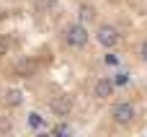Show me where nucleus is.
Here are the masks:
<instances>
[{"mask_svg": "<svg viewBox=\"0 0 147 137\" xmlns=\"http://www.w3.org/2000/svg\"><path fill=\"white\" fill-rule=\"evenodd\" d=\"M65 41L70 44V47H85V41H88V31H85V26L78 21V23H70L67 28H65Z\"/></svg>", "mask_w": 147, "mask_h": 137, "instance_id": "1", "label": "nucleus"}, {"mask_svg": "<svg viewBox=\"0 0 147 137\" xmlns=\"http://www.w3.org/2000/svg\"><path fill=\"white\" fill-rule=\"evenodd\" d=\"M111 117H114V122L121 124V127H124V124H132V122H134V106L127 104V101H124V104H116V106L111 109Z\"/></svg>", "mask_w": 147, "mask_h": 137, "instance_id": "2", "label": "nucleus"}, {"mask_svg": "<svg viewBox=\"0 0 147 137\" xmlns=\"http://www.w3.org/2000/svg\"><path fill=\"white\" fill-rule=\"evenodd\" d=\"M96 39H98V44L101 47H116L119 44V31L114 28V26H101L98 31H96Z\"/></svg>", "mask_w": 147, "mask_h": 137, "instance_id": "3", "label": "nucleus"}, {"mask_svg": "<svg viewBox=\"0 0 147 137\" xmlns=\"http://www.w3.org/2000/svg\"><path fill=\"white\" fill-rule=\"evenodd\" d=\"M49 109H52L57 117H67V114L72 111V98H70V96H54V98L49 101Z\"/></svg>", "mask_w": 147, "mask_h": 137, "instance_id": "4", "label": "nucleus"}, {"mask_svg": "<svg viewBox=\"0 0 147 137\" xmlns=\"http://www.w3.org/2000/svg\"><path fill=\"white\" fill-rule=\"evenodd\" d=\"M93 93H96V98H109V96L114 93V83H111L109 78H101V80L96 83Z\"/></svg>", "mask_w": 147, "mask_h": 137, "instance_id": "5", "label": "nucleus"}, {"mask_svg": "<svg viewBox=\"0 0 147 137\" xmlns=\"http://www.w3.org/2000/svg\"><path fill=\"white\" fill-rule=\"evenodd\" d=\"M5 106H10V109H18L21 104H23V93L18 91V88H10V91H5Z\"/></svg>", "mask_w": 147, "mask_h": 137, "instance_id": "6", "label": "nucleus"}, {"mask_svg": "<svg viewBox=\"0 0 147 137\" xmlns=\"http://www.w3.org/2000/svg\"><path fill=\"white\" fill-rule=\"evenodd\" d=\"M16 73H18L21 78H31V75L36 73V62H34V60H21V62L16 65Z\"/></svg>", "mask_w": 147, "mask_h": 137, "instance_id": "7", "label": "nucleus"}, {"mask_svg": "<svg viewBox=\"0 0 147 137\" xmlns=\"http://www.w3.org/2000/svg\"><path fill=\"white\" fill-rule=\"evenodd\" d=\"M78 18H80V23H88V21H93V18H96V8H93V5H80V10H78Z\"/></svg>", "mask_w": 147, "mask_h": 137, "instance_id": "8", "label": "nucleus"}, {"mask_svg": "<svg viewBox=\"0 0 147 137\" xmlns=\"http://www.w3.org/2000/svg\"><path fill=\"white\" fill-rule=\"evenodd\" d=\"M54 5H57V0H36V10L39 13H44V10L54 8Z\"/></svg>", "mask_w": 147, "mask_h": 137, "instance_id": "9", "label": "nucleus"}, {"mask_svg": "<svg viewBox=\"0 0 147 137\" xmlns=\"http://www.w3.org/2000/svg\"><path fill=\"white\" fill-rule=\"evenodd\" d=\"M8 49H10V39L8 36H0V57H5Z\"/></svg>", "mask_w": 147, "mask_h": 137, "instance_id": "10", "label": "nucleus"}, {"mask_svg": "<svg viewBox=\"0 0 147 137\" xmlns=\"http://www.w3.org/2000/svg\"><path fill=\"white\" fill-rule=\"evenodd\" d=\"M28 124H31V127H41V124H44V119H41L39 114H28Z\"/></svg>", "mask_w": 147, "mask_h": 137, "instance_id": "11", "label": "nucleus"}, {"mask_svg": "<svg viewBox=\"0 0 147 137\" xmlns=\"http://www.w3.org/2000/svg\"><path fill=\"white\" fill-rule=\"evenodd\" d=\"M54 135H70V127H65V124H57V127H54Z\"/></svg>", "mask_w": 147, "mask_h": 137, "instance_id": "12", "label": "nucleus"}, {"mask_svg": "<svg viewBox=\"0 0 147 137\" xmlns=\"http://www.w3.org/2000/svg\"><path fill=\"white\" fill-rule=\"evenodd\" d=\"M140 57L147 62V41H142V47H140Z\"/></svg>", "mask_w": 147, "mask_h": 137, "instance_id": "13", "label": "nucleus"}, {"mask_svg": "<svg viewBox=\"0 0 147 137\" xmlns=\"http://www.w3.org/2000/svg\"><path fill=\"white\" fill-rule=\"evenodd\" d=\"M3 18H5V10H3V8H0V21H3Z\"/></svg>", "mask_w": 147, "mask_h": 137, "instance_id": "14", "label": "nucleus"}]
</instances>
